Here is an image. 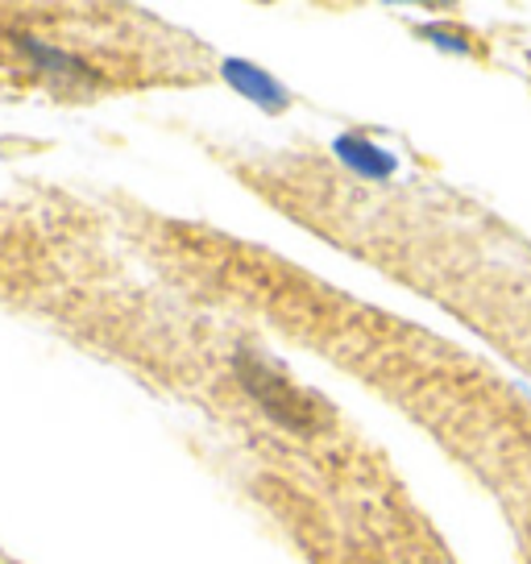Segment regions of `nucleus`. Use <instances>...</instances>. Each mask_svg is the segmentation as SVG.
I'll return each instance as SVG.
<instances>
[]
</instances>
